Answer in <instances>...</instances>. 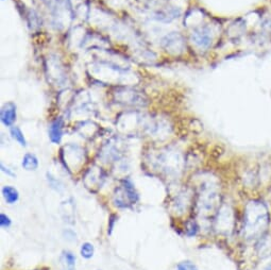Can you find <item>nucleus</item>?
Masks as SVG:
<instances>
[{"label":"nucleus","mask_w":271,"mask_h":270,"mask_svg":"<svg viewBox=\"0 0 271 270\" xmlns=\"http://www.w3.org/2000/svg\"><path fill=\"white\" fill-rule=\"evenodd\" d=\"M11 225H12V219L10 216L5 213H0V226L3 229H9Z\"/></svg>","instance_id":"9d476101"},{"label":"nucleus","mask_w":271,"mask_h":270,"mask_svg":"<svg viewBox=\"0 0 271 270\" xmlns=\"http://www.w3.org/2000/svg\"><path fill=\"white\" fill-rule=\"evenodd\" d=\"M2 195L6 203L12 205L19 200V191L12 185H5L2 188Z\"/></svg>","instance_id":"7ed1b4c3"},{"label":"nucleus","mask_w":271,"mask_h":270,"mask_svg":"<svg viewBox=\"0 0 271 270\" xmlns=\"http://www.w3.org/2000/svg\"><path fill=\"white\" fill-rule=\"evenodd\" d=\"M95 254V246L90 243L85 242L80 247V255L84 258V260H91Z\"/></svg>","instance_id":"423d86ee"},{"label":"nucleus","mask_w":271,"mask_h":270,"mask_svg":"<svg viewBox=\"0 0 271 270\" xmlns=\"http://www.w3.org/2000/svg\"><path fill=\"white\" fill-rule=\"evenodd\" d=\"M139 200V195L131 179L122 180L114 194L113 202L118 209H129Z\"/></svg>","instance_id":"f03ea898"},{"label":"nucleus","mask_w":271,"mask_h":270,"mask_svg":"<svg viewBox=\"0 0 271 270\" xmlns=\"http://www.w3.org/2000/svg\"><path fill=\"white\" fill-rule=\"evenodd\" d=\"M21 166L27 171H35L38 168V159L33 153H26L21 162Z\"/></svg>","instance_id":"20e7f679"},{"label":"nucleus","mask_w":271,"mask_h":270,"mask_svg":"<svg viewBox=\"0 0 271 270\" xmlns=\"http://www.w3.org/2000/svg\"><path fill=\"white\" fill-rule=\"evenodd\" d=\"M69 270H71V269H69Z\"/></svg>","instance_id":"dca6fc26"},{"label":"nucleus","mask_w":271,"mask_h":270,"mask_svg":"<svg viewBox=\"0 0 271 270\" xmlns=\"http://www.w3.org/2000/svg\"><path fill=\"white\" fill-rule=\"evenodd\" d=\"M176 270H188L186 267H185V265H184L182 262L181 263H179L178 265H177V269Z\"/></svg>","instance_id":"4468645a"},{"label":"nucleus","mask_w":271,"mask_h":270,"mask_svg":"<svg viewBox=\"0 0 271 270\" xmlns=\"http://www.w3.org/2000/svg\"><path fill=\"white\" fill-rule=\"evenodd\" d=\"M62 256L69 269H72L75 266V261H77V258H75V255L71 251H68V250L63 251Z\"/></svg>","instance_id":"6e6552de"},{"label":"nucleus","mask_w":271,"mask_h":270,"mask_svg":"<svg viewBox=\"0 0 271 270\" xmlns=\"http://www.w3.org/2000/svg\"><path fill=\"white\" fill-rule=\"evenodd\" d=\"M11 134H12L13 138L16 140V142L21 145V146H26V139H25V136L23 134V132L20 131V129L15 127L13 128L12 130H11Z\"/></svg>","instance_id":"1a4fd4ad"},{"label":"nucleus","mask_w":271,"mask_h":270,"mask_svg":"<svg viewBox=\"0 0 271 270\" xmlns=\"http://www.w3.org/2000/svg\"><path fill=\"white\" fill-rule=\"evenodd\" d=\"M268 223V213L263 203L252 202L248 207L247 218H246V229L253 232L255 235L257 232L261 233L265 230Z\"/></svg>","instance_id":"f257e3e1"},{"label":"nucleus","mask_w":271,"mask_h":270,"mask_svg":"<svg viewBox=\"0 0 271 270\" xmlns=\"http://www.w3.org/2000/svg\"><path fill=\"white\" fill-rule=\"evenodd\" d=\"M198 232V225L195 221H189L186 224V235L187 236H195Z\"/></svg>","instance_id":"f8f14e48"},{"label":"nucleus","mask_w":271,"mask_h":270,"mask_svg":"<svg viewBox=\"0 0 271 270\" xmlns=\"http://www.w3.org/2000/svg\"><path fill=\"white\" fill-rule=\"evenodd\" d=\"M117 221H118V216L116 214H111L110 217H108V222H107V234L108 235H112Z\"/></svg>","instance_id":"9b49d317"},{"label":"nucleus","mask_w":271,"mask_h":270,"mask_svg":"<svg viewBox=\"0 0 271 270\" xmlns=\"http://www.w3.org/2000/svg\"><path fill=\"white\" fill-rule=\"evenodd\" d=\"M15 120H16V113H15L14 107H12V109H8V110L3 111L2 121L6 126H8V127L11 126L14 123Z\"/></svg>","instance_id":"0eeeda50"},{"label":"nucleus","mask_w":271,"mask_h":270,"mask_svg":"<svg viewBox=\"0 0 271 270\" xmlns=\"http://www.w3.org/2000/svg\"><path fill=\"white\" fill-rule=\"evenodd\" d=\"M2 171L5 172V174L7 176H9V177H12V178H15L16 177V175L14 174V172L12 170H11L9 167H6L4 164H2Z\"/></svg>","instance_id":"ddd939ff"},{"label":"nucleus","mask_w":271,"mask_h":270,"mask_svg":"<svg viewBox=\"0 0 271 270\" xmlns=\"http://www.w3.org/2000/svg\"><path fill=\"white\" fill-rule=\"evenodd\" d=\"M265 270H271V265H270V266H268V267H267Z\"/></svg>","instance_id":"2eb2a0df"},{"label":"nucleus","mask_w":271,"mask_h":270,"mask_svg":"<svg viewBox=\"0 0 271 270\" xmlns=\"http://www.w3.org/2000/svg\"><path fill=\"white\" fill-rule=\"evenodd\" d=\"M50 139L53 143L59 144L62 139V123L60 121L54 122L51 127H50V132H49Z\"/></svg>","instance_id":"39448f33"}]
</instances>
